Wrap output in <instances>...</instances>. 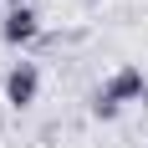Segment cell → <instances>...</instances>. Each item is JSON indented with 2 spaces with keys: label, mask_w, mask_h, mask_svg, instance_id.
Instances as JSON below:
<instances>
[{
  "label": "cell",
  "mask_w": 148,
  "mask_h": 148,
  "mask_svg": "<svg viewBox=\"0 0 148 148\" xmlns=\"http://www.w3.org/2000/svg\"><path fill=\"white\" fill-rule=\"evenodd\" d=\"M10 5H26V0H10Z\"/></svg>",
  "instance_id": "obj_4"
},
{
  "label": "cell",
  "mask_w": 148,
  "mask_h": 148,
  "mask_svg": "<svg viewBox=\"0 0 148 148\" xmlns=\"http://www.w3.org/2000/svg\"><path fill=\"white\" fill-rule=\"evenodd\" d=\"M36 92H41V72H36V61H15L10 72H5V102L21 112V107L36 102Z\"/></svg>",
  "instance_id": "obj_2"
},
{
  "label": "cell",
  "mask_w": 148,
  "mask_h": 148,
  "mask_svg": "<svg viewBox=\"0 0 148 148\" xmlns=\"http://www.w3.org/2000/svg\"><path fill=\"white\" fill-rule=\"evenodd\" d=\"M36 36H41V15H36V5H10V10H5V26H0V41L5 46H31L36 41Z\"/></svg>",
  "instance_id": "obj_3"
},
{
  "label": "cell",
  "mask_w": 148,
  "mask_h": 148,
  "mask_svg": "<svg viewBox=\"0 0 148 148\" xmlns=\"http://www.w3.org/2000/svg\"><path fill=\"white\" fill-rule=\"evenodd\" d=\"M143 107H148V92H143Z\"/></svg>",
  "instance_id": "obj_5"
},
{
  "label": "cell",
  "mask_w": 148,
  "mask_h": 148,
  "mask_svg": "<svg viewBox=\"0 0 148 148\" xmlns=\"http://www.w3.org/2000/svg\"><path fill=\"white\" fill-rule=\"evenodd\" d=\"M143 92H148L143 66H118L102 87L92 92V112H97V118H118L128 102H143Z\"/></svg>",
  "instance_id": "obj_1"
}]
</instances>
